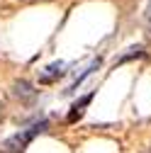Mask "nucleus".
Masks as SVG:
<instances>
[{
  "label": "nucleus",
  "instance_id": "obj_1",
  "mask_svg": "<svg viewBox=\"0 0 151 153\" xmlns=\"http://www.w3.org/2000/svg\"><path fill=\"white\" fill-rule=\"evenodd\" d=\"M49 129V119H37L34 124H29L27 129H20L17 134H12V136L3 143V148H0V153H22L37 136H42V134Z\"/></svg>",
  "mask_w": 151,
  "mask_h": 153
},
{
  "label": "nucleus",
  "instance_id": "obj_7",
  "mask_svg": "<svg viewBox=\"0 0 151 153\" xmlns=\"http://www.w3.org/2000/svg\"><path fill=\"white\" fill-rule=\"evenodd\" d=\"M146 17H149V27H151V5H149V12H146Z\"/></svg>",
  "mask_w": 151,
  "mask_h": 153
},
{
  "label": "nucleus",
  "instance_id": "obj_2",
  "mask_svg": "<svg viewBox=\"0 0 151 153\" xmlns=\"http://www.w3.org/2000/svg\"><path fill=\"white\" fill-rule=\"evenodd\" d=\"M93 97H95V92H93V90L85 92V95H81V97L71 105V109H68V114H66V122H68V124L81 122V119H83V114H85V109H88V105L93 102Z\"/></svg>",
  "mask_w": 151,
  "mask_h": 153
},
{
  "label": "nucleus",
  "instance_id": "obj_3",
  "mask_svg": "<svg viewBox=\"0 0 151 153\" xmlns=\"http://www.w3.org/2000/svg\"><path fill=\"white\" fill-rule=\"evenodd\" d=\"M12 95L20 102H25V105H29V102H34L37 100V95H39V90H37L29 80H15L12 83Z\"/></svg>",
  "mask_w": 151,
  "mask_h": 153
},
{
  "label": "nucleus",
  "instance_id": "obj_4",
  "mask_svg": "<svg viewBox=\"0 0 151 153\" xmlns=\"http://www.w3.org/2000/svg\"><path fill=\"white\" fill-rule=\"evenodd\" d=\"M64 75H66V63H64V61H56V63L46 66V68L39 73V83H42V85H54V83H59Z\"/></svg>",
  "mask_w": 151,
  "mask_h": 153
},
{
  "label": "nucleus",
  "instance_id": "obj_6",
  "mask_svg": "<svg viewBox=\"0 0 151 153\" xmlns=\"http://www.w3.org/2000/svg\"><path fill=\"white\" fill-rule=\"evenodd\" d=\"M141 56H144V46H141V44L129 46L122 56H117V59H115V66H122V63H127V61H132V59H141Z\"/></svg>",
  "mask_w": 151,
  "mask_h": 153
},
{
  "label": "nucleus",
  "instance_id": "obj_5",
  "mask_svg": "<svg viewBox=\"0 0 151 153\" xmlns=\"http://www.w3.org/2000/svg\"><path fill=\"white\" fill-rule=\"evenodd\" d=\"M100 66H102V59H93V61H90V66H88V68H83V73H81L78 78H76V80H73V83L68 85L66 95H73L76 90H78V88H81V85H83V83H85V80L90 78L93 73H95V71H100Z\"/></svg>",
  "mask_w": 151,
  "mask_h": 153
}]
</instances>
